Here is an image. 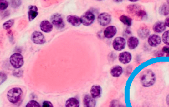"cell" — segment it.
<instances>
[{"label":"cell","instance_id":"6da1fadb","mask_svg":"<svg viewBox=\"0 0 169 107\" xmlns=\"http://www.w3.org/2000/svg\"><path fill=\"white\" fill-rule=\"evenodd\" d=\"M140 83L144 87H149L154 85L156 80V77L154 72L150 70H145L140 77Z\"/></svg>","mask_w":169,"mask_h":107},{"label":"cell","instance_id":"7a4b0ae2","mask_svg":"<svg viewBox=\"0 0 169 107\" xmlns=\"http://www.w3.org/2000/svg\"><path fill=\"white\" fill-rule=\"evenodd\" d=\"M23 90L19 87H14L10 89L7 93V98L8 101L13 103L16 104L18 103L23 96Z\"/></svg>","mask_w":169,"mask_h":107},{"label":"cell","instance_id":"3957f363","mask_svg":"<svg viewBox=\"0 0 169 107\" xmlns=\"http://www.w3.org/2000/svg\"><path fill=\"white\" fill-rule=\"evenodd\" d=\"M9 62L12 67L16 69H19L24 63L23 55L19 53H14L9 57Z\"/></svg>","mask_w":169,"mask_h":107},{"label":"cell","instance_id":"277c9868","mask_svg":"<svg viewBox=\"0 0 169 107\" xmlns=\"http://www.w3.org/2000/svg\"><path fill=\"white\" fill-rule=\"evenodd\" d=\"M50 21L52 24L57 29H62L65 26L63 18L59 13L53 14L50 17Z\"/></svg>","mask_w":169,"mask_h":107},{"label":"cell","instance_id":"5b68a950","mask_svg":"<svg viewBox=\"0 0 169 107\" xmlns=\"http://www.w3.org/2000/svg\"><path fill=\"white\" fill-rule=\"evenodd\" d=\"M80 18L82 24L85 26H89L94 22L95 16L91 11H87L80 17Z\"/></svg>","mask_w":169,"mask_h":107},{"label":"cell","instance_id":"8992f818","mask_svg":"<svg viewBox=\"0 0 169 107\" xmlns=\"http://www.w3.org/2000/svg\"><path fill=\"white\" fill-rule=\"evenodd\" d=\"M32 42L38 45H42L46 42V38L44 35L39 31H34L31 36Z\"/></svg>","mask_w":169,"mask_h":107},{"label":"cell","instance_id":"52a82bcc","mask_svg":"<svg viewBox=\"0 0 169 107\" xmlns=\"http://www.w3.org/2000/svg\"><path fill=\"white\" fill-rule=\"evenodd\" d=\"M112 45L115 50L121 51L125 47L126 40L123 37H116L114 39Z\"/></svg>","mask_w":169,"mask_h":107},{"label":"cell","instance_id":"ba28073f","mask_svg":"<svg viewBox=\"0 0 169 107\" xmlns=\"http://www.w3.org/2000/svg\"><path fill=\"white\" fill-rule=\"evenodd\" d=\"M97 20L100 26H106L111 22V16L107 12H101L98 16Z\"/></svg>","mask_w":169,"mask_h":107},{"label":"cell","instance_id":"9c48e42d","mask_svg":"<svg viewBox=\"0 0 169 107\" xmlns=\"http://www.w3.org/2000/svg\"><path fill=\"white\" fill-rule=\"evenodd\" d=\"M39 27L41 31L46 33H48L52 31L53 29V25L50 21L48 20H43L39 24Z\"/></svg>","mask_w":169,"mask_h":107},{"label":"cell","instance_id":"30bf717a","mask_svg":"<svg viewBox=\"0 0 169 107\" xmlns=\"http://www.w3.org/2000/svg\"><path fill=\"white\" fill-rule=\"evenodd\" d=\"M161 42V39L158 35L152 34L148 37V43L151 47H156Z\"/></svg>","mask_w":169,"mask_h":107},{"label":"cell","instance_id":"8fae6325","mask_svg":"<svg viewBox=\"0 0 169 107\" xmlns=\"http://www.w3.org/2000/svg\"><path fill=\"white\" fill-rule=\"evenodd\" d=\"M116 32H117V29L115 26H109L105 29L103 31V35L106 38L111 39L115 35V34H116Z\"/></svg>","mask_w":169,"mask_h":107},{"label":"cell","instance_id":"7c38bea8","mask_svg":"<svg viewBox=\"0 0 169 107\" xmlns=\"http://www.w3.org/2000/svg\"><path fill=\"white\" fill-rule=\"evenodd\" d=\"M131 54L127 51L123 52L120 53L118 55V60L123 64H126L130 62V61L131 60Z\"/></svg>","mask_w":169,"mask_h":107},{"label":"cell","instance_id":"4fadbf2b","mask_svg":"<svg viewBox=\"0 0 169 107\" xmlns=\"http://www.w3.org/2000/svg\"><path fill=\"white\" fill-rule=\"evenodd\" d=\"M83 104L84 107H95L96 101L90 95H86L83 99Z\"/></svg>","mask_w":169,"mask_h":107},{"label":"cell","instance_id":"5bb4252c","mask_svg":"<svg viewBox=\"0 0 169 107\" xmlns=\"http://www.w3.org/2000/svg\"><path fill=\"white\" fill-rule=\"evenodd\" d=\"M38 9L37 6H34V5H30L28 7V19L29 21H33L34 19L38 15Z\"/></svg>","mask_w":169,"mask_h":107},{"label":"cell","instance_id":"9a60e30c","mask_svg":"<svg viewBox=\"0 0 169 107\" xmlns=\"http://www.w3.org/2000/svg\"><path fill=\"white\" fill-rule=\"evenodd\" d=\"M66 20L68 22L73 26H79L81 24V18L76 15H68L66 17Z\"/></svg>","mask_w":169,"mask_h":107},{"label":"cell","instance_id":"2e32d148","mask_svg":"<svg viewBox=\"0 0 169 107\" xmlns=\"http://www.w3.org/2000/svg\"><path fill=\"white\" fill-rule=\"evenodd\" d=\"M90 95L93 98H100L101 95V88L100 85H93L90 89Z\"/></svg>","mask_w":169,"mask_h":107},{"label":"cell","instance_id":"e0dca14e","mask_svg":"<svg viewBox=\"0 0 169 107\" xmlns=\"http://www.w3.org/2000/svg\"><path fill=\"white\" fill-rule=\"evenodd\" d=\"M139 44V40L136 37L131 36L127 40V45L131 50L135 49Z\"/></svg>","mask_w":169,"mask_h":107},{"label":"cell","instance_id":"ac0fdd59","mask_svg":"<svg viewBox=\"0 0 169 107\" xmlns=\"http://www.w3.org/2000/svg\"><path fill=\"white\" fill-rule=\"evenodd\" d=\"M166 29V26L163 22L158 21L153 26V30L156 33H161L163 32Z\"/></svg>","mask_w":169,"mask_h":107},{"label":"cell","instance_id":"d6986e66","mask_svg":"<svg viewBox=\"0 0 169 107\" xmlns=\"http://www.w3.org/2000/svg\"><path fill=\"white\" fill-rule=\"evenodd\" d=\"M150 34V30L146 26H143L139 28L138 30V35L141 38L145 39Z\"/></svg>","mask_w":169,"mask_h":107},{"label":"cell","instance_id":"ffe728a7","mask_svg":"<svg viewBox=\"0 0 169 107\" xmlns=\"http://www.w3.org/2000/svg\"><path fill=\"white\" fill-rule=\"evenodd\" d=\"M79 100L74 97L68 98L65 103V107H79Z\"/></svg>","mask_w":169,"mask_h":107},{"label":"cell","instance_id":"44dd1931","mask_svg":"<svg viewBox=\"0 0 169 107\" xmlns=\"http://www.w3.org/2000/svg\"><path fill=\"white\" fill-rule=\"evenodd\" d=\"M140 9V6L137 4H130L126 7V12L132 16H135Z\"/></svg>","mask_w":169,"mask_h":107},{"label":"cell","instance_id":"7402d4cb","mask_svg":"<svg viewBox=\"0 0 169 107\" xmlns=\"http://www.w3.org/2000/svg\"><path fill=\"white\" fill-rule=\"evenodd\" d=\"M123 73V68L120 65H115L110 70V74L113 77H118Z\"/></svg>","mask_w":169,"mask_h":107},{"label":"cell","instance_id":"603a6c76","mask_svg":"<svg viewBox=\"0 0 169 107\" xmlns=\"http://www.w3.org/2000/svg\"><path fill=\"white\" fill-rule=\"evenodd\" d=\"M159 13L163 16L169 14V5L168 4H163L159 8Z\"/></svg>","mask_w":169,"mask_h":107},{"label":"cell","instance_id":"cb8c5ba5","mask_svg":"<svg viewBox=\"0 0 169 107\" xmlns=\"http://www.w3.org/2000/svg\"><path fill=\"white\" fill-rule=\"evenodd\" d=\"M120 21L125 25L127 26H130L131 25V18H130V17L126 16V15H121L120 18H119Z\"/></svg>","mask_w":169,"mask_h":107},{"label":"cell","instance_id":"d4e9b609","mask_svg":"<svg viewBox=\"0 0 169 107\" xmlns=\"http://www.w3.org/2000/svg\"><path fill=\"white\" fill-rule=\"evenodd\" d=\"M135 17L136 20H143L144 19L147 17V14L145 10L141 9L136 14Z\"/></svg>","mask_w":169,"mask_h":107},{"label":"cell","instance_id":"484cf974","mask_svg":"<svg viewBox=\"0 0 169 107\" xmlns=\"http://www.w3.org/2000/svg\"><path fill=\"white\" fill-rule=\"evenodd\" d=\"M162 41L166 45H169V30L165 31L162 34Z\"/></svg>","mask_w":169,"mask_h":107},{"label":"cell","instance_id":"4316f807","mask_svg":"<svg viewBox=\"0 0 169 107\" xmlns=\"http://www.w3.org/2000/svg\"><path fill=\"white\" fill-rule=\"evenodd\" d=\"M14 19H9V20H8L7 21H6L3 24V27L4 29L6 30H8V29H9L11 26L14 24Z\"/></svg>","mask_w":169,"mask_h":107},{"label":"cell","instance_id":"83f0119b","mask_svg":"<svg viewBox=\"0 0 169 107\" xmlns=\"http://www.w3.org/2000/svg\"><path fill=\"white\" fill-rule=\"evenodd\" d=\"M25 107H41L39 103L35 100H31L28 101Z\"/></svg>","mask_w":169,"mask_h":107},{"label":"cell","instance_id":"f1b7e54d","mask_svg":"<svg viewBox=\"0 0 169 107\" xmlns=\"http://www.w3.org/2000/svg\"><path fill=\"white\" fill-rule=\"evenodd\" d=\"M110 107H126L125 105H123V104H121L120 101H118V100H113L111 102L110 104Z\"/></svg>","mask_w":169,"mask_h":107},{"label":"cell","instance_id":"f546056e","mask_svg":"<svg viewBox=\"0 0 169 107\" xmlns=\"http://www.w3.org/2000/svg\"><path fill=\"white\" fill-rule=\"evenodd\" d=\"M8 2L6 0H0V9L1 11L5 10L8 6Z\"/></svg>","mask_w":169,"mask_h":107},{"label":"cell","instance_id":"4dcf8cb0","mask_svg":"<svg viewBox=\"0 0 169 107\" xmlns=\"http://www.w3.org/2000/svg\"><path fill=\"white\" fill-rule=\"evenodd\" d=\"M21 4V1H11V6L16 8L19 6Z\"/></svg>","mask_w":169,"mask_h":107},{"label":"cell","instance_id":"1f68e13d","mask_svg":"<svg viewBox=\"0 0 169 107\" xmlns=\"http://www.w3.org/2000/svg\"><path fill=\"white\" fill-rule=\"evenodd\" d=\"M42 107H53L51 102L49 101H44L42 103Z\"/></svg>","mask_w":169,"mask_h":107},{"label":"cell","instance_id":"d6a6232c","mask_svg":"<svg viewBox=\"0 0 169 107\" xmlns=\"http://www.w3.org/2000/svg\"><path fill=\"white\" fill-rule=\"evenodd\" d=\"M7 78V76L4 73L1 72V84L3 83V82H4Z\"/></svg>","mask_w":169,"mask_h":107},{"label":"cell","instance_id":"836d02e7","mask_svg":"<svg viewBox=\"0 0 169 107\" xmlns=\"http://www.w3.org/2000/svg\"><path fill=\"white\" fill-rule=\"evenodd\" d=\"M162 51H163V52L166 53V54H169V45L164 46V47L162 48Z\"/></svg>","mask_w":169,"mask_h":107},{"label":"cell","instance_id":"e575fe53","mask_svg":"<svg viewBox=\"0 0 169 107\" xmlns=\"http://www.w3.org/2000/svg\"><path fill=\"white\" fill-rule=\"evenodd\" d=\"M166 26L167 27H169V17H166L165 20V22H164Z\"/></svg>","mask_w":169,"mask_h":107},{"label":"cell","instance_id":"d590c367","mask_svg":"<svg viewBox=\"0 0 169 107\" xmlns=\"http://www.w3.org/2000/svg\"><path fill=\"white\" fill-rule=\"evenodd\" d=\"M166 103H167L168 106H169V94L166 96Z\"/></svg>","mask_w":169,"mask_h":107},{"label":"cell","instance_id":"8d00e7d4","mask_svg":"<svg viewBox=\"0 0 169 107\" xmlns=\"http://www.w3.org/2000/svg\"><path fill=\"white\" fill-rule=\"evenodd\" d=\"M137 0H130V1H131V2H136Z\"/></svg>","mask_w":169,"mask_h":107},{"label":"cell","instance_id":"74e56055","mask_svg":"<svg viewBox=\"0 0 169 107\" xmlns=\"http://www.w3.org/2000/svg\"><path fill=\"white\" fill-rule=\"evenodd\" d=\"M114 2H121V1H114Z\"/></svg>","mask_w":169,"mask_h":107},{"label":"cell","instance_id":"f35d334b","mask_svg":"<svg viewBox=\"0 0 169 107\" xmlns=\"http://www.w3.org/2000/svg\"><path fill=\"white\" fill-rule=\"evenodd\" d=\"M166 2H167V3H168V4L169 5V1H166Z\"/></svg>","mask_w":169,"mask_h":107},{"label":"cell","instance_id":"ab89813d","mask_svg":"<svg viewBox=\"0 0 169 107\" xmlns=\"http://www.w3.org/2000/svg\"><path fill=\"white\" fill-rule=\"evenodd\" d=\"M166 56H167V57H169V54H166Z\"/></svg>","mask_w":169,"mask_h":107}]
</instances>
